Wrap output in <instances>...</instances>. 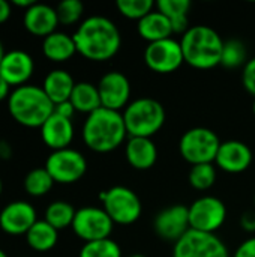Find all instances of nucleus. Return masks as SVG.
<instances>
[{
    "mask_svg": "<svg viewBox=\"0 0 255 257\" xmlns=\"http://www.w3.org/2000/svg\"><path fill=\"white\" fill-rule=\"evenodd\" d=\"M156 8L170 20L174 33H185L188 30V12L191 9L189 0H159Z\"/></svg>",
    "mask_w": 255,
    "mask_h": 257,
    "instance_id": "nucleus-26",
    "label": "nucleus"
},
{
    "mask_svg": "<svg viewBox=\"0 0 255 257\" xmlns=\"http://www.w3.org/2000/svg\"><path fill=\"white\" fill-rule=\"evenodd\" d=\"M35 71L33 57L24 50H11L0 62V75L9 86L20 87L27 84Z\"/></svg>",
    "mask_w": 255,
    "mask_h": 257,
    "instance_id": "nucleus-16",
    "label": "nucleus"
},
{
    "mask_svg": "<svg viewBox=\"0 0 255 257\" xmlns=\"http://www.w3.org/2000/svg\"><path fill=\"white\" fill-rule=\"evenodd\" d=\"M216 166L227 173H242L252 163V152L243 142L230 140L224 142L219 146L216 160Z\"/></svg>",
    "mask_w": 255,
    "mask_h": 257,
    "instance_id": "nucleus-17",
    "label": "nucleus"
},
{
    "mask_svg": "<svg viewBox=\"0 0 255 257\" xmlns=\"http://www.w3.org/2000/svg\"><path fill=\"white\" fill-rule=\"evenodd\" d=\"M23 21L29 33L42 38H47L54 33L56 27L59 26L56 9L45 3H35L29 9H26Z\"/></svg>",
    "mask_w": 255,
    "mask_h": 257,
    "instance_id": "nucleus-18",
    "label": "nucleus"
},
{
    "mask_svg": "<svg viewBox=\"0 0 255 257\" xmlns=\"http://www.w3.org/2000/svg\"><path fill=\"white\" fill-rule=\"evenodd\" d=\"M144 62L155 72L159 74L174 72L185 62L180 42L168 38L149 44L144 51Z\"/></svg>",
    "mask_w": 255,
    "mask_h": 257,
    "instance_id": "nucleus-12",
    "label": "nucleus"
},
{
    "mask_svg": "<svg viewBox=\"0 0 255 257\" xmlns=\"http://www.w3.org/2000/svg\"><path fill=\"white\" fill-rule=\"evenodd\" d=\"M183 59L197 69H210L221 65L224 41L207 26L189 27L180 41Z\"/></svg>",
    "mask_w": 255,
    "mask_h": 257,
    "instance_id": "nucleus-4",
    "label": "nucleus"
},
{
    "mask_svg": "<svg viewBox=\"0 0 255 257\" xmlns=\"http://www.w3.org/2000/svg\"><path fill=\"white\" fill-rule=\"evenodd\" d=\"M5 48H3V44H2V41H0V62H2V59L5 57Z\"/></svg>",
    "mask_w": 255,
    "mask_h": 257,
    "instance_id": "nucleus-42",
    "label": "nucleus"
},
{
    "mask_svg": "<svg viewBox=\"0 0 255 257\" xmlns=\"http://www.w3.org/2000/svg\"><path fill=\"white\" fill-rule=\"evenodd\" d=\"M221 142L218 136L209 128H192L186 131L179 143L182 157L191 163L197 164H212L216 160Z\"/></svg>",
    "mask_w": 255,
    "mask_h": 257,
    "instance_id": "nucleus-6",
    "label": "nucleus"
},
{
    "mask_svg": "<svg viewBox=\"0 0 255 257\" xmlns=\"http://www.w3.org/2000/svg\"><path fill=\"white\" fill-rule=\"evenodd\" d=\"M9 84L6 83V80L0 75V101H5L6 98H9L11 92H9Z\"/></svg>",
    "mask_w": 255,
    "mask_h": 257,
    "instance_id": "nucleus-40",
    "label": "nucleus"
},
{
    "mask_svg": "<svg viewBox=\"0 0 255 257\" xmlns=\"http://www.w3.org/2000/svg\"><path fill=\"white\" fill-rule=\"evenodd\" d=\"M126 160L137 170H147L158 160V149L150 139L131 137L126 143Z\"/></svg>",
    "mask_w": 255,
    "mask_h": 257,
    "instance_id": "nucleus-20",
    "label": "nucleus"
},
{
    "mask_svg": "<svg viewBox=\"0 0 255 257\" xmlns=\"http://www.w3.org/2000/svg\"><path fill=\"white\" fill-rule=\"evenodd\" d=\"M101 104L104 108L119 111L128 104L131 96V84L126 75L119 71L107 72L98 84Z\"/></svg>",
    "mask_w": 255,
    "mask_h": 257,
    "instance_id": "nucleus-14",
    "label": "nucleus"
},
{
    "mask_svg": "<svg viewBox=\"0 0 255 257\" xmlns=\"http://www.w3.org/2000/svg\"><path fill=\"white\" fill-rule=\"evenodd\" d=\"M113 220L101 208L86 206L75 212L72 230L86 242L101 241L110 238L113 232Z\"/></svg>",
    "mask_w": 255,
    "mask_h": 257,
    "instance_id": "nucleus-10",
    "label": "nucleus"
},
{
    "mask_svg": "<svg viewBox=\"0 0 255 257\" xmlns=\"http://www.w3.org/2000/svg\"><path fill=\"white\" fill-rule=\"evenodd\" d=\"M254 205H255V197H254Z\"/></svg>",
    "mask_w": 255,
    "mask_h": 257,
    "instance_id": "nucleus-47",
    "label": "nucleus"
},
{
    "mask_svg": "<svg viewBox=\"0 0 255 257\" xmlns=\"http://www.w3.org/2000/svg\"><path fill=\"white\" fill-rule=\"evenodd\" d=\"M129 257H146V256H143V254H132V256H129Z\"/></svg>",
    "mask_w": 255,
    "mask_h": 257,
    "instance_id": "nucleus-45",
    "label": "nucleus"
},
{
    "mask_svg": "<svg viewBox=\"0 0 255 257\" xmlns=\"http://www.w3.org/2000/svg\"><path fill=\"white\" fill-rule=\"evenodd\" d=\"M59 230H56L51 224H48L45 220H38L32 229L26 233V241L30 248L35 251H50L54 248L59 239Z\"/></svg>",
    "mask_w": 255,
    "mask_h": 257,
    "instance_id": "nucleus-25",
    "label": "nucleus"
},
{
    "mask_svg": "<svg viewBox=\"0 0 255 257\" xmlns=\"http://www.w3.org/2000/svg\"><path fill=\"white\" fill-rule=\"evenodd\" d=\"M36 221L35 208L24 200L12 202L0 212V229L12 236L26 235Z\"/></svg>",
    "mask_w": 255,
    "mask_h": 257,
    "instance_id": "nucleus-15",
    "label": "nucleus"
},
{
    "mask_svg": "<svg viewBox=\"0 0 255 257\" xmlns=\"http://www.w3.org/2000/svg\"><path fill=\"white\" fill-rule=\"evenodd\" d=\"M216 179V170L213 164H197L189 172V184L195 190H209Z\"/></svg>",
    "mask_w": 255,
    "mask_h": 257,
    "instance_id": "nucleus-31",
    "label": "nucleus"
},
{
    "mask_svg": "<svg viewBox=\"0 0 255 257\" xmlns=\"http://www.w3.org/2000/svg\"><path fill=\"white\" fill-rule=\"evenodd\" d=\"M2 191H3V184H2V179H0V194H2Z\"/></svg>",
    "mask_w": 255,
    "mask_h": 257,
    "instance_id": "nucleus-44",
    "label": "nucleus"
},
{
    "mask_svg": "<svg viewBox=\"0 0 255 257\" xmlns=\"http://www.w3.org/2000/svg\"><path fill=\"white\" fill-rule=\"evenodd\" d=\"M11 12H12L11 3L6 2V0H0V24H3L5 21L9 20Z\"/></svg>",
    "mask_w": 255,
    "mask_h": 257,
    "instance_id": "nucleus-38",
    "label": "nucleus"
},
{
    "mask_svg": "<svg viewBox=\"0 0 255 257\" xmlns=\"http://www.w3.org/2000/svg\"><path fill=\"white\" fill-rule=\"evenodd\" d=\"M173 257H230L225 244L215 233L189 230L176 244Z\"/></svg>",
    "mask_w": 255,
    "mask_h": 257,
    "instance_id": "nucleus-9",
    "label": "nucleus"
},
{
    "mask_svg": "<svg viewBox=\"0 0 255 257\" xmlns=\"http://www.w3.org/2000/svg\"><path fill=\"white\" fill-rule=\"evenodd\" d=\"M252 108H254V114H255V99H254V105H252Z\"/></svg>",
    "mask_w": 255,
    "mask_h": 257,
    "instance_id": "nucleus-46",
    "label": "nucleus"
},
{
    "mask_svg": "<svg viewBox=\"0 0 255 257\" xmlns=\"http://www.w3.org/2000/svg\"><path fill=\"white\" fill-rule=\"evenodd\" d=\"M240 224L242 227L246 230V232H255V214L254 212H246L242 215V220H240Z\"/></svg>",
    "mask_w": 255,
    "mask_h": 257,
    "instance_id": "nucleus-37",
    "label": "nucleus"
},
{
    "mask_svg": "<svg viewBox=\"0 0 255 257\" xmlns=\"http://www.w3.org/2000/svg\"><path fill=\"white\" fill-rule=\"evenodd\" d=\"M53 185L54 181L45 167H38L30 170L24 178V190L32 197L45 196L53 188Z\"/></svg>",
    "mask_w": 255,
    "mask_h": 257,
    "instance_id": "nucleus-28",
    "label": "nucleus"
},
{
    "mask_svg": "<svg viewBox=\"0 0 255 257\" xmlns=\"http://www.w3.org/2000/svg\"><path fill=\"white\" fill-rule=\"evenodd\" d=\"M233 257H255V238H249L240 244Z\"/></svg>",
    "mask_w": 255,
    "mask_h": 257,
    "instance_id": "nucleus-35",
    "label": "nucleus"
},
{
    "mask_svg": "<svg viewBox=\"0 0 255 257\" xmlns=\"http://www.w3.org/2000/svg\"><path fill=\"white\" fill-rule=\"evenodd\" d=\"M41 137L44 143L53 151L66 149L74 139L72 120L57 113H53L41 126Z\"/></svg>",
    "mask_w": 255,
    "mask_h": 257,
    "instance_id": "nucleus-19",
    "label": "nucleus"
},
{
    "mask_svg": "<svg viewBox=\"0 0 255 257\" xmlns=\"http://www.w3.org/2000/svg\"><path fill=\"white\" fill-rule=\"evenodd\" d=\"M0 257H8V254H6L3 250H0Z\"/></svg>",
    "mask_w": 255,
    "mask_h": 257,
    "instance_id": "nucleus-43",
    "label": "nucleus"
},
{
    "mask_svg": "<svg viewBox=\"0 0 255 257\" xmlns=\"http://www.w3.org/2000/svg\"><path fill=\"white\" fill-rule=\"evenodd\" d=\"M80 257H122V250L117 242L107 238L86 242L80 251Z\"/></svg>",
    "mask_w": 255,
    "mask_h": 257,
    "instance_id": "nucleus-29",
    "label": "nucleus"
},
{
    "mask_svg": "<svg viewBox=\"0 0 255 257\" xmlns=\"http://www.w3.org/2000/svg\"><path fill=\"white\" fill-rule=\"evenodd\" d=\"M74 87H75V81L72 75L65 69H53L51 72L47 74L42 84L44 92L47 93V96L51 99L54 105L69 101Z\"/></svg>",
    "mask_w": 255,
    "mask_h": 257,
    "instance_id": "nucleus-21",
    "label": "nucleus"
},
{
    "mask_svg": "<svg viewBox=\"0 0 255 257\" xmlns=\"http://www.w3.org/2000/svg\"><path fill=\"white\" fill-rule=\"evenodd\" d=\"M153 229L165 241H174V244L191 230L189 224V211L186 206L174 205L161 211L155 221Z\"/></svg>",
    "mask_w": 255,
    "mask_h": 257,
    "instance_id": "nucleus-13",
    "label": "nucleus"
},
{
    "mask_svg": "<svg viewBox=\"0 0 255 257\" xmlns=\"http://www.w3.org/2000/svg\"><path fill=\"white\" fill-rule=\"evenodd\" d=\"M75 209L71 203L63 202V200H57L53 202L47 211H45V221L48 224H51L56 230H62L66 229L68 226H72L74 218H75Z\"/></svg>",
    "mask_w": 255,
    "mask_h": 257,
    "instance_id": "nucleus-27",
    "label": "nucleus"
},
{
    "mask_svg": "<svg viewBox=\"0 0 255 257\" xmlns=\"http://www.w3.org/2000/svg\"><path fill=\"white\" fill-rule=\"evenodd\" d=\"M104 211L117 224H132L141 215V202L138 196L126 187H113L99 196Z\"/></svg>",
    "mask_w": 255,
    "mask_h": 257,
    "instance_id": "nucleus-7",
    "label": "nucleus"
},
{
    "mask_svg": "<svg viewBox=\"0 0 255 257\" xmlns=\"http://www.w3.org/2000/svg\"><path fill=\"white\" fill-rule=\"evenodd\" d=\"M56 12H57L59 24L71 26L81 18L84 12V6L80 0H63L57 5Z\"/></svg>",
    "mask_w": 255,
    "mask_h": 257,
    "instance_id": "nucleus-33",
    "label": "nucleus"
},
{
    "mask_svg": "<svg viewBox=\"0 0 255 257\" xmlns=\"http://www.w3.org/2000/svg\"><path fill=\"white\" fill-rule=\"evenodd\" d=\"M189 224L192 230L215 233L225 221V205L212 196L197 199L189 208Z\"/></svg>",
    "mask_w": 255,
    "mask_h": 257,
    "instance_id": "nucleus-11",
    "label": "nucleus"
},
{
    "mask_svg": "<svg viewBox=\"0 0 255 257\" xmlns=\"http://www.w3.org/2000/svg\"><path fill=\"white\" fill-rule=\"evenodd\" d=\"M77 53L89 60L104 62L111 59L120 48L122 36L117 26L101 15L86 18L74 33Z\"/></svg>",
    "mask_w": 255,
    "mask_h": 257,
    "instance_id": "nucleus-1",
    "label": "nucleus"
},
{
    "mask_svg": "<svg viewBox=\"0 0 255 257\" xmlns=\"http://www.w3.org/2000/svg\"><path fill=\"white\" fill-rule=\"evenodd\" d=\"M69 101L72 102L75 111L87 113V116L102 107L98 86H95L92 83H87V81L75 83V87L72 90V95H71Z\"/></svg>",
    "mask_w": 255,
    "mask_h": 257,
    "instance_id": "nucleus-24",
    "label": "nucleus"
},
{
    "mask_svg": "<svg viewBox=\"0 0 255 257\" xmlns=\"http://www.w3.org/2000/svg\"><path fill=\"white\" fill-rule=\"evenodd\" d=\"M8 110L17 123L27 128H41L54 113V104L42 87L24 84L11 92Z\"/></svg>",
    "mask_w": 255,
    "mask_h": 257,
    "instance_id": "nucleus-3",
    "label": "nucleus"
},
{
    "mask_svg": "<svg viewBox=\"0 0 255 257\" xmlns=\"http://www.w3.org/2000/svg\"><path fill=\"white\" fill-rule=\"evenodd\" d=\"M12 157V146L8 140H0V158L9 160Z\"/></svg>",
    "mask_w": 255,
    "mask_h": 257,
    "instance_id": "nucleus-39",
    "label": "nucleus"
},
{
    "mask_svg": "<svg viewBox=\"0 0 255 257\" xmlns=\"http://www.w3.org/2000/svg\"><path fill=\"white\" fill-rule=\"evenodd\" d=\"M45 169L54 182L74 184L84 176L87 170V161L78 151L66 148L53 151V154L47 158Z\"/></svg>",
    "mask_w": 255,
    "mask_h": 257,
    "instance_id": "nucleus-8",
    "label": "nucleus"
},
{
    "mask_svg": "<svg viewBox=\"0 0 255 257\" xmlns=\"http://www.w3.org/2000/svg\"><path fill=\"white\" fill-rule=\"evenodd\" d=\"M246 60V50L245 45L240 41L231 39L224 42L222 56H221V65L225 68H237Z\"/></svg>",
    "mask_w": 255,
    "mask_h": 257,
    "instance_id": "nucleus-32",
    "label": "nucleus"
},
{
    "mask_svg": "<svg viewBox=\"0 0 255 257\" xmlns=\"http://www.w3.org/2000/svg\"><path fill=\"white\" fill-rule=\"evenodd\" d=\"M119 12L129 20H141L149 15L155 6L152 0H117Z\"/></svg>",
    "mask_w": 255,
    "mask_h": 257,
    "instance_id": "nucleus-30",
    "label": "nucleus"
},
{
    "mask_svg": "<svg viewBox=\"0 0 255 257\" xmlns=\"http://www.w3.org/2000/svg\"><path fill=\"white\" fill-rule=\"evenodd\" d=\"M173 33L174 30L170 20L158 9L152 11L149 15L138 21V35L144 41H149V44L168 39Z\"/></svg>",
    "mask_w": 255,
    "mask_h": 257,
    "instance_id": "nucleus-22",
    "label": "nucleus"
},
{
    "mask_svg": "<svg viewBox=\"0 0 255 257\" xmlns=\"http://www.w3.org/2000/svg\"><path fill=\"white\" fill-rule=\"evenodd\" d=\"M42 51L44 56L51 62H66L77 53L74 36H69L63 32H54L44 38Z\"/></svg>",
    "mask_w": 255,
    "mask_h": 257,
    "instance_id": "nucleus-23",
    "label": "nucleus"
},
{
    "mask_svg": "<svg viewBox=\"0 0 255 257\" xmlns=\"http://www.w3.org/2000/svg\"><path fill=\"white\" fill-rule=\"evenodd\" d=\"M126 131L131 137L150 139L165 122V110L156 99L138 98L123 111Z\"/></svg>",
    "mask_w": 255,
    "mask_h": 257,
    "instance_id": "nucleus-5",
    "label": "nucleus"
},
{
    "mask_svg": "<svg viewBox=\"0 0 255 257\" xmlns=\"http://www.w3.org/2000/svg\"><path fill=\"white\" fill-rule=\"evenodd\" d=\"M54 113H57V114H60L63 117L72 119V116L75 113V108H74L71 101H65V102H60V104L54 105Z\"/></svg>",
    "mask_w": 255,
    "mask_h": 257,
    "instance_id": "nucleus-36",
    "label": "nucleus"
},
{
    "mask_svg": "<svg viewBox=\"0 0 255 257\" xmlns=\"http://www.w3.org/2000/svg\"><path fill=\"white\" fill-rule=\"evenodd\" d=\"M123 114L120 111L98 108L87 116L83 126V140L95 152L105 154L117 149L126 139Z\"/></svg>",
    "mask_w": 255,
    "mask_h": 257,
    "instance_id": "nucleus-2",
    "label": "nucleus"
},
{
    "mask_svg": "<svg viewBox=\"0 0 255 257\" xmlns=\"http://www.w3.org/2000/svg\"><path fill=\"white\" fill-rule=\"evenodd\" d=\"M35 3H36L35 0H12V5L18 6V8H26V9H29Z\"/></svg>",
    "mask_w": 255,
    "mask_h": 257,
    "instance_id": "nucleus-41",
    "label": "nucleus"
},
{
    "mask_svg": "<svg viewBox=\"0 0 255 257\" xmlns=\"http://www.w3.org/2000/svg\"><path fill=\"white\" fill-rule=\"evenodd\" d=\"M242 81L245 89L255 96V57L245 63L242 72Z\"/></svg>",
    "mask_w": 255,
    "mask_h": 257,
    "instance_id": "nucleus-34",
    "label": "nucleus"
}]
</instances>
